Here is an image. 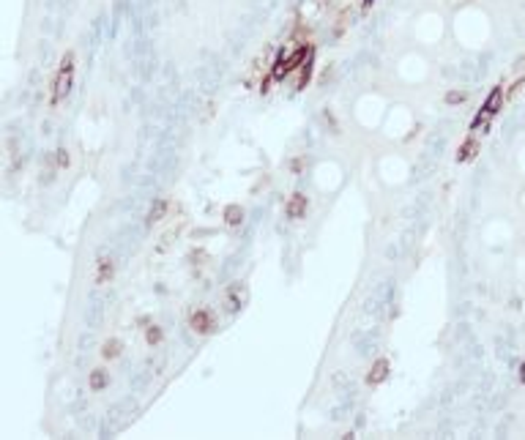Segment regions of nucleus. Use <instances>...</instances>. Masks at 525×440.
I'll list each match as a JSON object with an SVG mask.
<instances>
[{
	"label": "nucleus",
	"instance_id": "6e6552de",
	"mask_svg": "<svg viewBox=\"0 0 525 440\" xmlns=\"http://www.w3.org/2000/svg\"><path fill=\"white\" fill-rule=\"evenodd\" d=\"M520 380L525 383V364H522V367H520Z\"/></svg>",
	"mask_w": 525,
	"mask_h": 440
},
{
	"label": "nucleus",
	"instance_id": "7ed1b4c3",
	"mask_svg": "<svg viewBox=\"0 0 525 440\" xmlns=\"http://www.w3.org/2000/svg\"><path fill=\"white\" fill-rule=\"evenodd\" d=\"M498 104H501V87H495L493 93H490V99H487V104H484V118H490L495 110H498Z\"/></svg>",
	"mask_w": 525,
	"mask_h": 440
},
{
	"label": "nucleus",
	"instance_id": "20e7f679",
	"mask_svg": "<svg viewBox=\"0 0 525 440\" xmlns=\"http://www.w3.org/2000/svg\"><path fill=\"white\" fill-rule=\"evenodd\" d=\"M386 369H388V364L378 361V364H375V375H369V383H380L383 377H386Z\"/></svg>",
	"mask_w": 525,
	"mask_h": 440
},
{
	"label": "nucleus",
	"instance_id": "39448f33",
	"mask_svg": "<svg viewBox=\"0 0 525 440\" xmlns=\"http://www.w3.org/2000/svg\"><path fill=\"white\" fill-rule=\"evenodd\" d=\"M161 213H164V200H159V202H156V208H151V219L156 222Z\"/></svg>",
	"mask_w": 525,
	"mask_h": 440
},
{
	"label": "nucleus",
	"instance_id": "0eeeda50",
	"mask_svg": "<svg viewBox=\"0 0 525 440\" xmlns=\"http://www.w3.org/2000/svg\"><path fill=\"white\" fill-rule=\"evenodd\" d=\"M449 101H462V93H449Z\"/></svg>",
	"mask_w": 525,
	"mask_h": 440
},
{
	"label": "nucleus",
	"instance_id": "423d86ee",
	"mask_svg": "<svg viewBox=\"0 0 525 440\" xmlns=\"http://www.w3.org/2000/svg\"><path fill=\"white\" fill-rule=\"evenodd\" d=\"M91 385H93V388H102V385H104V375H102V372H96V375L91 377Z\"/></svg>",
	"mask_w": 525,
	"mask_h": 440
},
{
	"label": "nucleus",
	"instance_id": "f257e3e1",
	"mask_svg": "<svg viewBox=\"0 0 525 440\" xmlns=\"http://www.w3.org/2000/svg\"><path fill=\"white\" fill-rule=\"evenodd\" d=\"M69 87H71V55H66L63 58V66H60V74H58V79H55V93H52V101H63L66 99V93H69Z\"/></svg>",
	"mask_w": 525,
	"mask_h": 440
},
{
	"label": "nucleus",
	"instance_id": "f03ea898",
	"mask_svg": "<svg viewBox=\"0 0 525 440\" xmlns=\"http://www.w3.org/2000/svg\"><path fill=\"white\" fill-rule=\"evenodd\" d=\"M304 211H307V197H301V194H295V197H293V202H290V205H287V213H290L293 219H298V216L304 213Z\"/></svg>",
	"mask_w": 525,
	"mask_h": 440
}]
</instances>
